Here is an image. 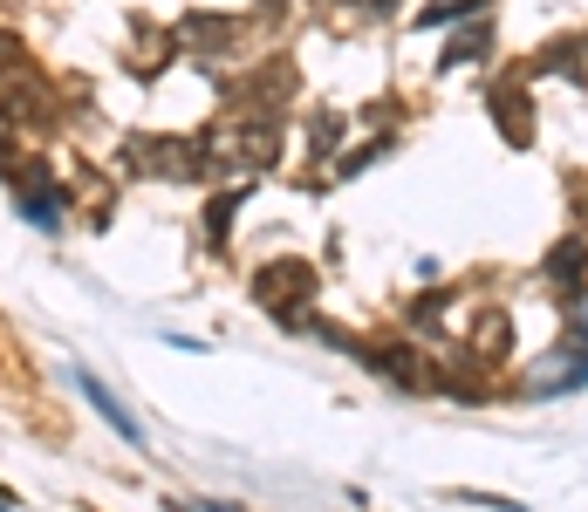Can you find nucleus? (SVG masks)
I'll return each mask as SVG.
<instances>
[{
    "label": "nucleus",
    "instance_id": "1",
    "mask_svg": "<svg viewBox=\"0 0 588 512\" xmlns=\"http://www.w3.org/2000/svg\"><path fill=\"white\" fill-rule=\"evenodd\" d=\"M75 389H83V397L96 404V417H103V424L116 430V438H131V445H144V424H137V417H131L124 404H116V397H110V389H103V383H96L90 369H75Z\"/></svg>",
    "mask_w": 588,
    "mask_h": 512
},
{
    "label": "nucleus",
    "instance_id": "2",
    "mask_svg": "<svg viewBox=\"0 0 588 512\" xmlns=\"http://www.w3.org/2000/svg\"><path fill=\"white\" fill-rule=\"evenodd\" d=\"M206 512H233V505H206Z\"/></svg>",
    "mask_w": 588,
    "mask_h": 512
}]
</instances>
